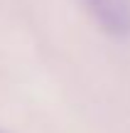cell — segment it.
I'll list each match as a JSON object with an SVG mask.
<instances>
[{
	"label": "cell",
	"mask_w": 130,
	"mask_h": 133,
	"mask_svg": "<svg viewBox=\"0 0 130 133\" xmlns=\"http://www.w3.org/2000/svg\"><path fill=\"white\" fill-rule=\"evenodd\" d=\"M98 27L111 37H130V0H81Z\"/></svg>",
	"instance_id": "cell-1"
}]
</instances>
